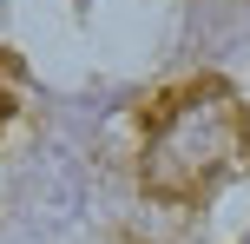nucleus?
I'll list each match as a JSON object with an SVG mask.
<instances>
[{
    "mask_svg": "<svg viewBox=\"0 0 250 244\" xmlns=\"http://www.w3.org/2000/svg\"><path fill=\"white\" fill-rule=\"evenodd\" d=\"M244 152V106L224 79L171 92L145 139V192L151 198H204Z\"/></svg>",
    "mask_w": 250,
    "mask_h": 244,
    "instance_id": "nucleus-1",
    "label": "nucleus"
},
{
    "mask_svg": "<svg viewBox=\"0 0 250 244\" xmlns=\"http://www.w3.org/2000/svg\"><path fill=\"white\" fill-rule=\"evenodd\" d=\"M244 244H250V238H244Z\"/></svg>",
    "mask_w": 250,
    "mask_h": 244,
    "instance_id": "nucleus-2",
    "label": "nucleus"
}]
</instances>
